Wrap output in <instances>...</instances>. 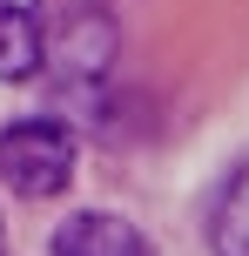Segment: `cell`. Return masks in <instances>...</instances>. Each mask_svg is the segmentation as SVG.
I'll return each instance as SVG.
<instances>
[{"mask_svg":"<svg viewBox=\"0 0 249 256\" xmlns=\"http://www.w3.org/2000/svg\"><path fill=\"white\" fill-rule=\"evenodd\" d=\"M54 256H155V250H148V236L128 216L88 209V216H67L54 230Z\"/></svg>","mask_w":249,"mask_h":256,"instance_id":"2","label":"cell"},{"mask_svg":"<svg viewBox=\"0 0 249 256\" xmlns=\"http://www.w3.org/2000/svg\"><path fill=\"white\" fill-rule=\"evenodd\" d=\"M40 74V0H0V81Z\"/></svg>","mask_w":249,"mask_h":256,"instance_id":"3","label":"cell"},{"mask_svg":"<svg viewBox=\"0 0 249 256\" xmlns=\"http://www.w3.org/2000/svg\"><path fill=\"white\" fill-rule=\"evenodd\" d=\"M0 182L27 202L40 196H61L74 182V128L47 122V115H27L13 128H0Z\"/></svg>","mask_w":249,"mask_h":256,"instance_id":"1","label":"cell"},{"mask_svg":"<svg viewBox=\"0 0 249 256\" xmlns=\"http://www.w3.org/2000/svg\"><path fill=\"white\" fill-rule=\"evenodd\" d=\"M0 256H7V250H0Z\"/></svg>","mask_w":249,"mask_h":256,"instance_id":"5","label":"cell"},{"mask_svg":"<svg viewBox=\"0 0 249 256\" xmlns=\"http://www.w3.org/2000/svg\"><path fill=\"white\" fill-rule=\"evenodd\" d=\"M209 243H216V256H249V168L223 189V202L209 216Z\"/></svg>","mask_w":249,"mask_h":256,"instance_id":"4","label":"cell"}]
</instances>
